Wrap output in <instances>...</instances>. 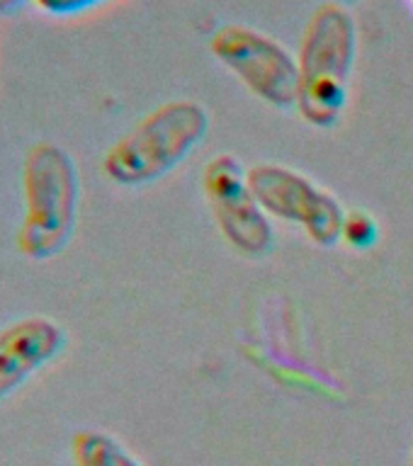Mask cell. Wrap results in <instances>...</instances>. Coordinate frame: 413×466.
Here are the masks:
<instances>
[{
  "label": "cell",
  "instance_id": "cell-1",
  "mask_svg": "<svg viewBox=\"0 0 413 466\" xmlns=\"http://www.w3.org/2000/svg\"><path fill=\"white\" fill-rule=\"evenodd\" d=\"M22 199L20 253L35 262L64 253L76 233L80 211V175L71 153L49 141L32 146L22 166Z\"/></svg>",
  "mask_w": 413,
  "mask_h": 466
},
{
  "label": "cell",
  "instance_id": "cell-2",
  "mask_svg": "<svg viewBox=\"0 0 413 466\" xmlns=\"http://www.w3.org/2000/svg\"><path fill=\"white\" fill-rule=\"evenodd\" d=\"M356 51L357 29L348 10L334 0L316 7L297 54V109L306 124L328 129L341 119Z\"/></svg>",
  "mask_w": 413,
  "mask_h": 466
},
{
  "label": "cell",
  "instance_id": "cell-3",
  "mask_svg": "<svg viewBox=\"0 0 413 466\" xmlns=\"http://www.w3.org/2000/svg\"><path fill=\"white\" fill-rule=\"evenodd\" d=\"M210 129L207 109L195 100H170L151 109L102 158V170L122 187H141L178 167Z\"/></svg>",
  "mask_w": 413,
  "mask_h": 466
},
{
  "label": "cell",
  "instance_id": "cell-4",
  "mask_svg": "<svg viewBox=\"0 0 413 466\" xmlns=\"http://www.w3.org/2000/svg\"><path fill=\"white\" fill-rule=\"evenodd\" d=\"M248 185L270 218L297 224L316 246L331 248L341 240L346 209L328 189L280 163H261L248 170Z\"/></svg>",
  "mask_w": 413,
  "mask_h": 466
},
{
  "label": "cell",
  "instance_id": "cell-5",
  "mask_svg": "<svg viewBox=\"0 0 413 466\" xmlns=\"http://www.w3.org/2000/svg\"><path fill=\"white\" fill-rule=\"evenodd\" d=\"M210 49L243 86L273 107H297V58L273 36L243 25H224L210 36Z\"/></svg>",
  "mask_w": 413,
  "mask_h": 466
},
{
  "label": "cell",
  "instance_id": "cell-6",
  "mask_svg": "<svg viewBox=\"0 0 413 466\" xmlns=\"http://www.w3.org/2000/svg\"><path fill=\"white\" fill-rule=\"evenodd\" d=\"M248 170L239 160L222 153L204 166L202 187L212 217L229 246L248 258H263L273 250L275 231L248 185Z\"/></svg>",
  "mask_w": 413,
  "mask_h": 466
},
{
  "label": "cell",
  "instance_id": "cell-7",
  "mask_svg": "<svg viewBox=\"0 0 413 466\" xmlns=\"http://www.w3.org/2000/svg\"><path fill=\"white\" fill-rule=\"evenodd\" d=\"M64 348V326L49 316H27L0 328V400L20 391Z\"/></svg>",
  "mask_w": 413,
  "mask_h": 466
},
{
  "label": "cell",
  "instance_id": "cell-8",
  "mask_svg": "<svg viewBox=\"0 0 413 466\" xmlns=\"http://www.w3.org/2000/svg\"><path fill=\"white\" fill-rule=\"evenodd\" d=\"M76 466H144L119 440L100 430H83L73 437Z\"/></svg>",
  "mask_w": 413,
  "mask_h": 466
},
{
  "label": "cell",
  "instance_id": "cell-9",
  "mask_svg": "<svg viewBox=\"0 0 413 466\" xmlns=\"http://www.w3.org/2000/svg\"><path fill=\"white\" fill-rule=\"evenodd\" d=\"M341 240L343 243H348L350 248H356V250L370 248L372 243L377 240V221H375L372 214H367L365 209L346 211Z\"/></svg>",
  "mask_w": 413,
  "mask_h": 466
},
{
  "label": "cell",
  "instance_id": "cell-10",
  "mask_svg": "<svg viewBox=\"0 0 413 466\" xmlns=\"http://www.w3.org/2000/svg\"><path fill=\"white\" fill-rule=\"evenodd\" d=\"M32 3L51 17H71V15L88 13L108 0H32Z\"/></svg>",
  "mask_w": 413,
  "mask_h": 466
},
{
  "label": "cell",
  "instance_id": "cell-11",
  "mask_svg": "<svg viewBox=\"0 0 413 466\" xmlns=\"http://www.w3.org/2000/svg\"><path fill=\"white\" fill-rule=\"evenodd\" d=\"M25 3H29V0H0V15L17 13Z\"/></svg>",
  "mask_w": 413,
  "mask_h": 466
},
{
  "label": "cell",
  "instance_id": "cell-12",
  "mask_svg": "<svg viewBox=\"0 0 413 466\" xmlns=\"http://www.w3.org/2000/svg\"><path fill=\"white\" fill-rule=\"evenodd\" d=\"M334 3H338V5H346V3H356V0H334Z\"/></svg>",
  "mask_w": 413,
  "mask_h": 466
},
{
  "label": "cell",
  "instance_id": "cell-13",
  "mask_svg": "<svg viewBox=\"0 0 413 466\" xmlns=\"http://www.w3.org/2000/svg\"><path fill=\"white\" fill-rule=\"evenodd\" d=\"M411 466H413V459H411Z\"/></svg>",
  "mask_w": 413,
  "mask_h": 466
}]
</instances>
